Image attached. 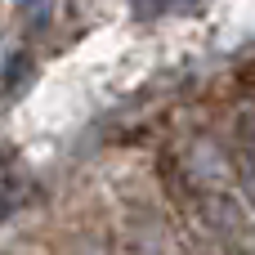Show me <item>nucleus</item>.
I'll list each match as a JSON object with an SVG mask.
<instances>
[{
	"mask_svg": "<svg viewBox=\"0 0 255 255\" xmlns=\"http://www.w3.org/2000/svg\"><path fill=\"white\" fill-rule=\"evenodd\" d=\"M197 0H134V13L139 18H161L170 9H193Z\"/></svg>",
	"mask_w": 255,
	"mask_h": 255,
	"instance_id": "obj_1",
	"label": "nucleus"
},
{
	"mask_svg": "<svg viewBox=\"0 0 255 255\" xmlns=\"http://www.w3.org/2000/svg\"><path fill=\"white\" fill-rule=\"evenodd\" d=\"M13 197H18V184H13V175H9V170L0 166V215H4V211L13 206Z\"/></svg>",
	"mask_w": 255,
	"mask_h": 255,
	"instance_id": "obj_2",
	"label": "nucleus"
}]
</instances>
